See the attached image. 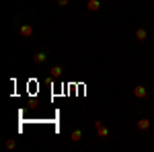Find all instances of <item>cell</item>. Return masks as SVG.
<instances>
[{"label":"cell","mask_w":154,"mask_h":152,"mask_svg":"<svg viewBox=\"0 0 154 152\" xmlns=\"http://www.w3.org/2000/svg\"><path fill=\"white\" fill-rule=\"evenodd\" d=\"M95 129H97V134H99V138H109V134H111L101 121H95Z\"/></svg>","instance_id":"cell-1"},{"label":"cell","mask_w":154,"mask_h":152,"mask_svg":"<svg viewBox=\"0 0 154 152\" xmlns=\"http://www.w3.org/2000/svg\"><path fill=\"white\" fill-rule=\"evenodd\" d=\"M45 58H48V56H45L43 51H37L33 60H35V64H43V62H45Z\"/></svg>","instance_id":"cell-7"},{"label":"cell","mask_w":154,"mask_h":152,"mask_svg":"<svg viewBox=\"0 0 154 152\" xmlns=\"http://www.w3.org/2000/svg\"><path fill=\"white\" fill-rule=\"evenodd\" d=\"M68 2H70V0H58L60 6H68Z\"/></svg>","instance_id":"cell-10"},{"label":"cell","mask_w":154,"mask_h":152,"mask_svg":"<svg viewBox=\"0 0 154 152\" xmlns=\"http://www.w3.org/2000/svg\"><path fill=\"white\" fill-rule=\"evenodd\" d=\"M134 95H136L138 99H144V97L148 95V91H146L144 86H136V88H134Z\"/></svg>","instance_id":"cell-3"},{"label":"cell","mask_w":154,"mask_h":152,"mask_svg":"<svg viewBox=\"0 0 154 152\" xmlns=\"http://www.w3.org/2000/svg\"><path fill=\"white\" fill-rule=\"evenodd\" d=\"M49 72H51V78H60V76H62V68H60V66H54Z\"/></svg>","instance_id":"cell-8"},{"label":"cell","mask_w":154,"mask_h":152,"mask_svg":"<svg viewBox=\"0 0 154 152\" xmlns=\"http://www.w3.org/2000/svg\"><path fill=\"white\" fill-rule=\"evenodd\" d=\"M146 37H148V31H146V29H138V31H136V39H138V41H146Z\"/></svg>","instance_id":"cell-5"},{"label":"cell","mask_w":154,"mask_h":152,"mask_svg":"<svg viewBox=\"0 0 154 152\" xmlns=\"http://www.w3.org/2000/svg\"><path fill=\"white\" fill-rule=\"evenodd\" d=\"M148 128H150V119H146V117H144V119L138 121V129H148Z\"/></svg>","instance_id":"cell-6"},{"label":"cell","mask_w":154,"mask_h":152,"mask_svg":"<svg viewBox=\"0 0 154 152\" xmlns=\"http://www.w3.org/2000/svg\"><path fill=\"white\" fill-rule=\"evenodd\" d=\"M21 35L23 37H31L33 35V27H31V25H23V27H21Z\"/></svg>","instance_id":"cell-2"},{"label":"cell","mask_w":154,"mask_h":152,"mask_svg":"<svg viewBox=\"0 0 154 152\" xmlns=\"http://www.w3.org/2000/svg\"><path fill=\"white\" fill-rule=\"evenodd\" d=\"M80 140H82V132H80V129L72 132V142H80Z\"/></svg>","instance_id":"cell-9"},{"label":"cell","mask_w":154,"mask_h":152,"mask_svg":"<svg viewBox=\"0 0 154 152\" xmlns=\"http://www.w3.org/2000/svg\"><path fill=\"white\" fill-rule=\"evenodd\" d=\"M86 8H88V11H99V8H101V2H99V0H88V4H86Z\"/></svg>","instance_id":"cell-4"}]
</instances>
